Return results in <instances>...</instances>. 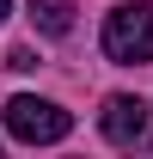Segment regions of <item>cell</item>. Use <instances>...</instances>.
<instances>
[{"mask_svg":"<svg viewBox=\"0 0 153 159\" xmlns=\"http://www.w3.org/2000/svg\"><path fill=\"white\" fill-rule=\"evenodd\" d=\"M104 55L123 67H147L153 61V0H123L104 19Z\"/></svg>","mask_w":153,"mask_h":159,"instance_id":"cell-1","label":"cell"},{"mask_svg":"<svg viewBox=\"0 0 153 159\" xmlns=\"http://www.w3.org/2000/svg\"><path fill=\"white\" fill-rule=\"evenodd\" d=\"M67 129H74V116H67L61 104H49V98H31V92H19V98L6 104V135H12V141L49 147V141H61Z\"/></svg>","mask_w":153,"mask_h":159,"instance_id":"cell-2","label":"cell"},{"mask_svg":"<svg viewBox=\"0 0 153 159\" xmlns=\"http://www.w3.org/2000/svg\"><path fill=\"white\" fill-rule=\"evenodd\" d=\"M98 129H104V141H116V147H135V141H147V104L129 98V92H116V98H104Z\"/></svg>","mask_w":153,"mask_h":159,"instance_id":"cell-3","label":"cell"},{"mask_svg":"<svg viewBox=\"0 0 153 159\" xmlns=\"http://www.w3.org/2000/svg\"><path fill=\"white\" fill-rule=\"evenodd\" d=\"M25 12L43 37H67L74 31V0H25Z\"/></svg>","mask_w":153,"mask_h":159,"instance_id":"cell-4","label":"cell"},{"mask_svg":"<svg viewBox=\"0 0 153 159\" xmlns=\"http://www.w3.org/2000/svg\"><path fill=\"white\" fill-rule=\"evenodd\" d=\"M6 12H12V0H0V25H6Z\"/></svg>","mask_w":153,"mask_h":159,"instance_id":"cell-5","label":"cell"}]
</instances>
